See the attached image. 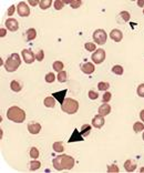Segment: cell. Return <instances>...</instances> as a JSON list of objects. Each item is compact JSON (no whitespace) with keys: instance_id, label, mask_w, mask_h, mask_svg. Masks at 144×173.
I'll use <instances>...</instances> for the list:
<instances>
[{"instance_id":"obj_13","label":"cell","mask_w":144,"mask_h":173,"mask_svg":"<svg viewBox=\"0 0 144 173\" xmlns=\"http://www.w3.org/2000/svg\"><path fill=\"white\" fill-rule=\"evenodd\" d=\"M65 94H67V89H64L62 91H59V92H53L52 93V96L55 97V99L58 100L60 104H62L65 100Z\"/></svg>"},{"instance_id":"obj_39","label":"cell","mask_w":144,"mask_h":173,"mask_svg":"<svg viewBox=\"0 0 144 173\" xmlns=\"http://www.w3.org/2000/svg\"><path fill=\"white\" fill-rule=\"evenodd\" d=\"M89 98L91 99V100H97V98H99V94H97V92L93 91V90H90L89 91Z\"/></svg>"},{"instance_id":"obj_19","label":"cell","mask_w":144,"mask_h":173,"mask_svg":"<svg viewBox=\"0 0 144 173\" xmlns=\"http://www.w3.org/2000/svg\"><path fill=\"white\" fill-rule=\"evenodd\" d=\"M10 88H11V90H12L13 92H20L22 89V85L17 80H12L10 82Z\"/></svg>"},{"instance_id":"obj_40","label":"cell","mask_w":144,"mask_h":173,"mask_svg":"<svg viewBox=\"0 0 144 173\" xmlns=\"http://www.w3.org/2000/svg\"><path fill=\"white\" fill-rule=\"evenodd\" d=\"M108 172H109V173H112V172H119V168H118V166H116L115 164L109 165V166H108Z\"/></svg>"},{"instance_id":"obj_41","label":"cell","mask_w":144,"mask_h":173,"mask_svg":"<svg viewBox=\"0 0 144 173\" xmlns=\"http://www.w3.org/2000/svg\"><path fill=\"white\" fill-rule=\"evenodd\" d=\"M15 10H16L15 6H10L8 8V10H7V15H8V16H12L13 12H15Z\"/></svg>"},{"instance_id":"obj_42","label":"cell","mask_w":144,"mask_h":173,"mask_svg":"<svg viewBox=\"0 0 144 173\" xmlns=\"http://www.w3.org/2000/svg\"><path fill=\"white\" fill-rule=\"evenodd\" d=\"M29 4H31V6H37V4H39V1H37V0H30L29 1Z\"/></svg>"},{"instance_id":"obj_8","label":"cell","mask_w":144,"mask_h":173,"mask_svg":"<svg viewBox=\"0 0 144 173\" xmlns=\"http://www.w3.org/2000/svg\"><path fill=\"white\" fill-rule=\"evenodd\" d=\"M17 11L19 13V16H21V17H28L30 15V8L23 1L19 2V4H18L17 7Z\"/></svg>"},{"instance_id":"obj_23","label":"cell","mask_w":144,"mask_h":173,"mask_svg":"<svg viewBox=\"0 0 144 173\" xmlns=\"http://www.w3.org/2000/svg\"><path fill=\"white\" fill-rule=\"evenodd\" d=\"M51 4H52V1H51V0H40V1H39V6H40V8L42 9V10L48 9Z\"/></svg>"},{"instance_id":"obj_46","label":"cell","mask_w":144,"mask_h":173,"mask_svg":"<svg viewBox=\"0 0 144 173\" xmlns=\"http://www.w3.org/2000/svg\"><path fill=\"white\" fill-rule=\"evenodd\" d=\"M141 172H144V168L143 169H141Z\"/></svg>"},{"instance_id":"obj_44","label":"cell","mask_w":144,"mask_h":173,"mask_svg":"<svg viewBox=\"0 0 144 173\" xmlns=\"http://www.w3.org/2000/svg\"><path fill=\"white\" fill-rule=\"evenodd\" d=\"M140 118L142 121H144V110H142V111L140 112Z\"/></svg>"},{"instance_id":"obj_37","label":"cell","mask_w":144,"mask_h":173,"mask_svg":"<svg viewBox=\"0 0 144 173\" xmlns=\"http://www.w3.org/2000/svg\"><path fill=\"white\" fill-rule=\"evenodd\" d=\"M43 58H44V52H43V50H39L38 52L36 53V60L42 61Z\"/></svg>"},{"instance_id":"obj_21","label":"cell","mask_w":144,"mask_h":173,"mask_svg":"<svg viewBox=\"0 0 144 173\" xmlns=\"http://www.w3.org/2000/svg\"><path fill=\"white\" fill-rule=\"evenodd\" d=\"M90 131H91V126L90 124H83L82 128H81L80 133L83 138H85V137H88L90 134Z\"/></svg>"},{"instance_id":"obj_3","label":"cell","mask_w":144,"mask_h":173,"mask_svg":"<svg viewBox=\"0 0 144 173\" xmlns=\"http://www.w3.org/2000/svg\"><path fill=\"white\" fill-rule=\"evenodd\" d=\"M21 64V59L18 53H12L8 57L4 62V69L8 72H15Z\"/></svg>"},{"instance_id":"obj_22","label":"cell","mask_w":144,"mask_h":173,"mask_svg":"<svg viewBox=\"0 0 144 173\" xmlns=\"http://www.w3.org/2000/svg\"><path fill=\"white\" fill-rule=\"evenodd\" d=\"M57 79H58V81H59V82L63 83V82H65V81L68 80V73L62 70V71H60L59 73H58V77H57Z\"/></svg>"},{"instance_id":"obj_35","label":"cell","mask_w":144,"mask_h":173,"mask_svg":"<svg viewBox=\"0 0 144 173\" xmlns=\"http://www.w3.org/2000/svg\"><path fill=\"white\" fill-rule=\"evenodd\" d=\"M111 98H112L111 92H105L104 94H103V97H102V101L104 102V103H108V102L111 100Z\"/></svg>"},{"instance_id":"obj_10","label":"cell","mask_w":144,"mask_h":173,"mask_svg":"<svg viewBox=\"0 0 144 173\" xmlns=\"http://www.w3.org/2000/svg\"><path fill=\"white\" fill-rule=\"evenodd\" d=\"M6 27H7V29L10 30V31H17L19 29V23L16 19H13V18H9L6 20Z\"/></svg>"},{"instance_id":"obj_18","label":"cell","mask_w":144,"mask_h":173,"mask_svg":"<svg viewBox=\"0 0 144 173\" xmlns=\"http://www.w3.org/2000/svg\"><path fill=\"white\" fill-rule=\"evenodd\" d=\"M25 36H27V40H28V41H32V40H34L36 37H37V31H36V29H33V28H30V29L27 30Z\"/></svg>"},{"instance_id":"obj_14","label":"cell","mask_w":144,"mask_h":173,"mask_svg":"<svg viewBox=\"0 0 144 173\" xmlns=\"http://www.w3.org/2000/svg\"><path fill=\"white\" fill-rule=\"evenodd\" d=\"M136 162L133 160H127L125 161V163H124V169L127 172H133V171H135L136 169Z\"/></svg>"},{"instance_id":"obj_4","label":"cell","mask_w":144,"mask_h":173,"mask_svg":"<svg viewBox=\"0 0 144 173\" xmlns=\"http://www.w3.org/2000/svg\"><path fill=\"white\" fill-rule=\"evenodd\" d=\"M61 109L63 112L68 114H73L76 113V111L79 110V102L74 100V99H71V98H67L64 102L61 104Z\"/></svg>"},{"instance_id":"obj_26","label":"cell","mask_w":144,"mask_h":173,"mask_svg":"<svg viewBox=\"0 0 144 173\" xmlns=\"http://www.w3.org/2000/svg\"><path fill=\"white\" fill-rule=\"evenodd\" d=\"M52 148H53V150H55V152H62L63 151V144H62V142L61 141H59V142H55L53 143V145H52Z\"/></svg>"},{"instance_id":"obj_16","label":"cell","mask_w":144,"mask_h":173,"mask_svg":"<svg viewBox=\"0 0 144 173\" xmlns=\"http://www.w3.org/2000/svg\"><path fill=\"white\" fill-rule=\"evenodd\" d=\"M83 137L81 135V133L79 132V131L76 130V129H74L73 130V133H72V135L70 137V139H69V143H72V142H76V141H83Z\"/></svg>"},{"instance_id":"obj_24","label":"cell","mask_w":144,"mask_h":173,"mask_svg":"<svg viewBox=\"0 0 144 173\" xmlns=\"http://www.w3.org/2000/svg\"><path fill=\"white\" fill-rule=\"evenodd\" d=\"M52 67H53V70L57 72H60L63 70V64L61 62V61H55L53 62V64H52Z\"/></svg>"},{"instance_id":"obj_43","label":"cell","mask_w":144,"mask_h":173,"mask_svg":"<svg viewBox=\"0 0 144 173\" xmlns=\"http://www.w3.org/2000/svg\"><path fill=\"white\" fill-rule=\"evenodd\" d=\"M0 32H1V34H0V36H1V37H4V36L7 34V31H6V29H4V28L0 30Z\"/></svg>"},{"instance_id":"obj_2","label":"cell","mask_w":144,"mask_h":173,"mask_svg":"<svg viewBox=\"0 0 144 173\" xmlns=\"http://www.w3.org/2000/svg\"><path fill=\"white\" fill-rule=\"evenodd\" d=\"M7 118L16 123H22L25 119V112L19 107H11L7 111Z\"/></svg>"},{"instance_id":"obj_7","label":"cell","mask_w":144,"mask_h":173,"mask_svg":"<svg viewBox=\"0 0 144 173\" xmlns=\"http://www.w3.org/2000/svg\"><path fill=\"white\" fill-rule=\"evenodd\" d=\"M22 59L25 64H32L34 60H36V55H34L32 51L28 50V49H23L22 50Z\"/></svg>"},{"instance_id":"obj_29","label":"cell","mask_w":144,"mask_h":173,"mask_svg":"<svg viewBox=\"0 0 144 173\" xmlns=\"http://www.w3.org/2000/svg\"><path fill=\"white\" fill-rule=\"evenodd\" d=\"M55 79H57V77H55V73H52V72H49V73L46 74V82H48V83L55 82Z\"/></svg>"},{"instance_id":"obj_34","label":"cell","mask_w":144,"mask_h":173,"mask_svg":"<svg viewBox=\"0 0 144 173\" xmlns=\"http://www.w3.org/2000/svg\"><path fill=\"white\" fill-rule=\"evenodd\" d=\"M136 92H137V96H139V97L144 98V83H141V85L137 87Z\"/></svg>"},{"instance_id":"obj_17","label":"cell","mask_w":144,"mask_h":173,"mask_svg":"<svg viewBox=\"0 0 144 173\" xmlns=\"http://www.w3.org/2000/svg\"><path fill=\"white\" fill-rule=\"evenodd\" d=\"M111 112V106L110 104H106V103H104V104H102L100 108H99V114H101V115H108V114Z\"/></svg>"},{"instance_id":"obj_38","label":"cell","mask_w":144,"mask_h":173,"mask_svg":"<svg viewBox=\"0 0 144 173\" xmlns=\"http://www.w3.org/2000/svg\"><path fill=\"white\" fill-rule=\"evenodd\" d=\"M70 4H71V7L73 9H76L79 8L81 4H82V1L81 0H76V1H73V0H71V2H70Z\"/></svg>"},{"instance_id":"obj_33","label":"cell","mask_w":144,"mask_h":173,"mask_svg":"<svg viewBox=\"0 0 144 173\" xmlns=\"http://www.w3.org/2000/svg\"><path fill=\"white\" fill-rule=\"evenodd\" d=\"M64 1H62V0H55V8L57 9V10H61V9L64 7Z\"/></svg>"},{"instance_id":"obj_48","label":"cell","mask_w":144,"mask_h":173,"mask_svg":"<svg viewBox=\"0 0 144 173\" xmlns=\"http://www.w3.org/2000/svg\"><path fill=\"white\" fill-rule=\"evenodd\" d=\"M143 15H144V9H143Z\"/></svg>"},{"instance_id":"obj_27","label":"cell","mask_w":144,"mask_h":173,"mask_svg":"<svg viewBox=\"0 0 144 173\" xmlns=\"http://www.w3.org/2000/svg\"><path fill=\"white\" fill-rule=\"evenodd\" d=\"M133 130H134V132L139 133L140 131L144 130V124L142 122H135L133 124Z\"/></svg>"},{"instance_id":"obj_15","label":"cell","mask_w":144,"mask_h":173,"mask_svg":"<svg viewBox=\"0 0 144 173\" xmlns=\"http://www.w3.org/2000/svg\"><path fill=\"white\" fill-rule=\"evenodd\" d=\"M28 131L31 134H38L41 131V126L39 123H29L28 124Z\"/></svg>"},{"instance_id":"obj_25","label":"cell","mask_w":144,"mask_h":173,"mask_svg":"<svg viewBox=\"0 0 144 173\" xmlns=\"http://www.w3.org/2000/svg\"><path fill=\"white\" fill-rule=\"evenodd\" d=\"M112 72H113L114 74H118V76H122L123 67L122 66H120V64H116V66H114V67L112 68Z\"/></svg>"},{"instance_id":"obj_31","label":"cell","mask_w":144,"mask_h":173,"mask_svg":"<svg viewBox=\"0 0 144 173\" xmlns=\"http://www.w3.org/2000/svg\"><path fill=\"white\" fill-rule=\"evenodd\" d=\"M39 150L37 148H31L30 149V158H32V159H38L39 158Z\"/></svg>"},{"instance_id":"obj_9","label":"cell","mask_w":144,"mask_h":173,"mask_svg":"<svg viewBox=\"0 0 144 173\" xmlns=\"http://www.w3.org/2000/svg\"><path fill=\"white\" fill-rule=\"evenodd\" d=\"M105 123V120H104V117L101 115V114H97L95 115L93 119H92V126L97 129H101Z\"/></svg>"},{"instance_id":"obj_30","label":"cell","mask_w":144,"mask_h":173,"mask_svg":"<svg viewBox=\"0 0 144 173\" xmlns=\"http://www.w3.org/2000/svg\"><path fill=\"white\" fill-rule=\"evenodd\" d=\"M109 88H110V83H108V82H99L97 83V89L100 91H106Z\"/></svg>"},{"instance_id":"obj_20","label":"cell","mask_w":144,"mask_h":173,"mask_svg":"<svg viewBox=\"0 0 144 173\" xmlns=\"http://www.w3.org/2000/svg\"><path fill=\"white\" fill-rule=\"evenodd\" d=\"M43 104L47 108H55V97H47L43 101Z\"/></svg>"},{"instance_id":"obj_1","label":"cell","mask_w":144,"mask_h":173,"mask_svg":"<svg viewBox=\"0 0 144 173\" xmlns=\"http://www.w3.org/2000/svg\"><path fill=\"white\" fill-rule=\"evenodd\" d=\"M53 166L55 170L58 171H62V170H71L74 164H76V161L70 155L67 154H61L58 155L57 158L53 159Z\"/></svg>"},{"instance_id":"obj_12","label":"cell","mask_w":144,"mask_h":173,"mask_svg":"<svg viewBox=\"0 0 144 173\" xmlns=\"http://www.w3.org/2000/svg\"><path fill=\"white\" fill-rule=\"evenodd\" d=\"M110 38L112 39V40H114L115 42H120L123 38L122 31L119 29H113L110 34Z\"/></svg>"},{"instance_id":"obj_36","label":"cell","mask_w":144,"mask_h":173,"mask_svg":"<svg viewBox=\"0 0 144 173\" xmlns=\"http://www.w3.org/2000/svg\"><path fill=\"white\" fill-rule=\"evenodd\" d=\"M84 48L88 51H94L95 50V45L93 42H87L84 45Z\"/></svg>"},{"instance_id":"obj_5","label":"cell","mask_w":144,"mask_h":173,"mask_svg":"<svg viewBox=\"0 0 144 173\" xmlns=\"http://www.w3.org/2000/svg\"><path fill=\"white\" fill-rule=\"evenodd\" d=\"M108 34L103 29H97L93 32V40L97 45H104L106 42Z\"/></svg>"},{"instance_id":"obj_45","label":"cell","mask_w":144,"mask_h":173,"mask_svg":"<svg viewBox=\"0 0 144 173\" xmlns=\"http://www.w3.org/2000/svg\"><path fill=\"white\" fill-rule=\"evenodd\" d=\"M137 6H140V7H143V6H144V0H141V1H137Z\"/></svg>"},{"instance_id":"obj_28","label":"cell","mask_w":144,"mask_h":173,"mask_svg":"<svg viewBox=\"0 0 144 173\" xmlns=\"http://www.w3.org/2000/svg\"><path fill=\"white\" fill-rule=\"evenodd\" d=\"M40 166H41V163H40L39 161L34 160V161H31V162H30V170H31V171H36V170H38Z\"/></svg>"},{"instance_id":"obj_47","label":"cell","mask_w":144,"mask_h":173,"mask_svg":"<svg viewBox=\"0 0 144 173\" xmlns=\"http://www.w3.org/2000/svg\"><path fill=\"white\" fill-rule=\"evenodd\" d=\"M142 138H143V140H144V132H143V137H142Z\"/></svg>"},{"instance_id":"obj_6","label":"cell","mask_w":144,"mask_h":173,"mask_svg":"<svg viewBox=\"0 0 144 173\" xmlns=\"http://www.w3.org/2000/svg\"><path fill=\"white\" fill-rule=\"evenodd\" d=\"M91 59L93 60L94 64H102V62L105 60V51L103 50V49H97V50H95L93 53H92Z\"/></svg>"},{"instance_id":"obj_32","label":"cell","mask_w":144,"mask_h":173,"mask_svg":"<svg viewBox=\"0 0 144 173\" xmlns=\"http://www.w3.org/2000/svg\"><path fill=\"white\" fill-rule=\"evenodd\" d=\"M120 16H121V18H122L124 21H129L130 18H131V15H130L129 11H121V12H120Z\"/></svg>"},{"instance_id":"obj_11","label":"cell","mask_w":144,"mask_h":173,"mask_svg":"<svg viewBox=\"0 0 144 173\" xmlns=\"http://www.w3.org/2000/svg\"><path fill=\"white\" fill-rule=\"evenodd\" d=\"M81 70H82V72L85 73V74H91V73H93L94 72L95 67H94V64H92V62H87V64L81 66Z\"/></svg>"}]
</instances>
